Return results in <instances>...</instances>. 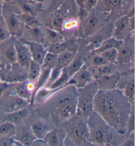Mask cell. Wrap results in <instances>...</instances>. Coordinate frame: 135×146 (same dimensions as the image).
<instances>
[{
  "label": "cell",
  "mask_w": 135,
  "mask_h": 146,
  "mask_svg": "<svg viewBox=\"0 0 135 146\" xmlns=\"http://www.w3.org/2000/svg\"><path fill=\"white\" fill-rule=\"evenodd\" d=\"M134 105H132L131 110L128 118L126 121L125 126V132L128 135L133 133L134 130Z\"/></svg>",
  "instance_id": "34"
},
{
  "label": "cell",
  "mask_w": 135,
  "mask_h": 146,
  "mask_svg": "<svg viewBox=\"0 0 135 146\" xmlns=\"http://www.w3.org/2000/svg\"><path fill=\"white\" fill-rule=\"evenodd\" d=\"M2 17L6 27L11 36L20 37L23 34L24 25L20 21L17 15L13 13L8 7H2Z\"/></svg>",
  "instance_id": "5"
},
{
  "label": "cell",
  "mask_w": 135,
  "mask_h": 146,
  "mask_svg": "<svg viewBox=\"0 0 135 146\" xmlns=\"http://www.w3.org/2000/svg\"><path fill=\"white\" fill-rule=\"evenodd\" d=\"M77 6L79 8L80 10V13H82V15H84V13H88L85 11V10L84 9V3L86 2V0H75Z\"/></svg>",
  "instance_id": "41"
},
{
  "label": "cell",
  "mask_w": 135,
  "mask_h": 146,
  "mask_svg": "<svg viewBox=\"0 0 135 146\" xmlns=\"http://www.w3.org/2000/svg\"><path fill=\"white\" fill-rule=\"evenodd\" d=\"M32 1H36V2H42L43 0H32Z\"/></svg>",
  "instance_id": "45"
},
{
  "label": "cell",
  "mask_w": 135,
  "mask_h": 146,
  "mask_svg": "<svg viewBox=\"0 0 135 146\" xmlns=\"http://www.w3.org/2000/svg\"><path fill=\"white\" fill-rule=\"evenodd\" d=\"M43 31L44 33V39H47L50 44L63 40V36L57 31L47 27H43Z\"/></svg>",
  "instance_id": "24"
},
{
  "label": "cell",
  "mask_w": 135,
  "mask_h": 146,
  "mask_svg": "<svg viewBox=\"0 0 135 146\" xmlns=\"http://www.w3.org/2000/svg\"><path fill=\"white\" fill-rule=\"evenodd\" d=\"M96 83L93 81L86 87L78 89L76 114L80 117H88L93 112V101L98 90Z\"/></svg>",
  "instance_id": "2"
},
{
  "label": "cell",
  "mask_w": 135,
  "mask_h": 146,
  "mask_svg": "<svg viewBox=\"0 0 135 146\" xmlns=\"http://www.w3.org/2000/svg\"><path fill=\"white\" fill-rule=\"evenodd\" d=\"M64 22L63 17L59 14H55L51 17L49 21V28L58 31L62 29L63 23Z\"/></svg>",
  "instance_id": "33"
},
{
  "label": "cell",
  "mask_w": 135,
  "mask_h": 146,
  "mask_svg": "<svg viewBox=\"0 0 135 146\" xmlns=\"http://www.w3.org/2000/svg\"><path fill=\"white\" fill-rule=\"evenodd\" d=\"M1 82V78H0V83Z\"/></svg>",
  "instance_id": "46"
},
{
  "label": "cell",
  "mask_w": 135,
  "mask_h": 146,
  "mask_svg": "<svg viewBox=\"0 0 135 146\" xmlns=\"http://www.w3.org/2000/svg\"><path fill=\"white\" fill-rule=\"evenodd\" d=\"M84 64L85 63L84 62V60L82 58H81L80 57H74V59L72 60V62L67 67L65 68V70L68 77L70 78H71L72 75L75 74Z\"/></svg>",
  "instance_id": "26"
},
{
  "label": "cell",
  "mask_w": 135,
  "mask_h": 146,
  "mask_svg": "<svg viewBox=\"0 0 135 146\" xmlns=\"http://www.w3.org/2000/svg\"><path fill=\"white\" fill-rule=\"evenodd\" d=\"M27 105H28L27 102L14 93L13 95L9 96V97L6 99L5 106L3 107L4 112L9 113V112L16 111L24 108Z\"/></svg>",
  "instance_id": "11"
},
{
  "label": "cell",
  "mask_w": 135,
  "mask_h": 146,
  "mask_svg": "<svg viewBox=\"0 0 135 146\" xmlns=\"http://www.w3.org/2000/svg\"><path fill=\"white\" fill-rule=\"evenodd\" d=\"M2 7H3V6H2L1 1H0V19L2 17Z\"/></svg>",
  "instance_id": "43"
},
{
  "label": "cell",
  "mask_w": 135,
  "mask_h": 146,
  "mask_svg": "<svg viewBox=\"0 0 135 146\" xmlns=\"http://www.w3.org/2000/svg\"><path fill=\"white\" fill-rule=\"evenodd\" d=\"M77 109V100L55 109L56 114L63 120H68L76 115Z\"/></svg>",
  "instance_id": "12"
},
{
  "label": "cell",
  "mask_w": 135,
  "mask_h": 146,
  "mask_svg": "<svg viewBox=\"0 0 135 146\" xmlns=\"http://www.w3.org/2000/svg\"><path fill=\"white\" fill-rule=\"evenodd\" d=\"M100 20L94 9L89 12L82 22V32L84 38L92 36L100 28Z\"/></svg>",
  "instance_id": "8"
},
{
  "label": "cell",
  "mask_w": 135,
  "mask_h": 146,
  "mask_svg": "<svg viewBox=\"0 0 135 146\" xmlns=\"http://www.w3.org/2000/svg\"><path fill=\"white\" fill-rule=\"evenodd\" d=\"M14 94L18 96L20 98H21L24 100L27 103H29L32 100V92L29 90L27 88L26 84L22 85H18V86L15 89L14 91Z\"/></svg>",
  "instance_id": "29"
},
{
  "label": "cell",
  "mask_w": 135,
  "mask_h": 146,
  "mask_svg": "<svg viewBox=\"0 0 135 146\" xmlns=\"http://www.w3.org/2000/svg\"><path fill=\"white\" fill-rule=\"evenodd\" d=\"M11 87V84L7 82L0 83V99L3 97L4 94L7 91V90Z\"/></svg>",
  "instance_id": "40"
},
{
  "label": "cell",
  "mask_w": 135,
  "mask_h": 146,
  "mask_svg": "<svg viewBox=\"0 0 135 146\" xmlns=\"http://www.w3.org/2000/svg\"><path fill=\"white\" fill-rule=\"evenodd\" d=\"M123 43V41L119 40L113 37H110V38H107V39L103 40L96 48L94 50V52L95 54H101L103 52H104L107 50L111 49V48H117L119 49Z\"/></svg>",
  "instance_id": "15"
},
{
  "label": "cell",
  "mask_w": 135,
  "mask_h": 146,
  "mask_svg": "<svg viewBox=\"0 0 135 146\" xmlns=\"http://www.w3.org/2000/svg\"><path fill=\"white\" fill-rule=\"evenodd\" d=\"M122 145L124 146H134V135L132 138H128L122 143Z\"/></svg>",
  "instance_id": "42"
},
{
  "label": "cell",
  "mask_w": 135,
  "mask_h": 146,
  "mask_svg": "<svg viewBox=\"0 0 135 146\" xmlns=\"http://www.w3.org/2000/svg\"><path fill=\"white\" fill-rule=\"evenodd\" d=\"M95 122L89 118L87 122L88 130V141L95 145H110L113 140V136L109 129L105 126L97 122V118H93Z\"/></svg>",
  "instance_id": "3"
},
{
  "label": "cell",
  "mask_w": 135,
  "mask_h": 146,
  "mask_svg": "<svg viewBox=\"0 0 135 146\" xmlns=\"http://www.w3.org/2000/svg\"><path fill=\"white\" fill-rule=\"evenodd\" d=\"M134 61V49L129 46H122L119 50V55H118L117 62L119 65L122 66H127L130 64Z\"/></svg>",
  "instance_id": "13"
},
{
  "label": "cell",
  "mask_w": 135,
  "mask_h": 146,
  "mask_svg": "<svg viewBox=\"0 0 135 146\" xmlns=\"http://www.w3.org/2000/svg\"><path fill=\"white\" fill-rule=\"evenodd\" d=\"M41 69V66L40 64L34 61V60H31L28 68V77L30 81H34L37 80L38 76H40V74Z\"/></svg>",
  "instance_id": "27"
},
{
  "label": "cell",
  "mask_w": 135,
  "mask_h": 146,
  "mask_svg": "<svg viewBox=\"0 0 135 146\" xmlns=\"http://www.w3.org/2000/svg\"><path fill=\"white\" fill-rule=\"evenodd\" d=\"M93 81L94 78L92 73L84 64L75 74L72 75L68 80L67 85H72L76 89H79L86 87Z\"/></svg>",
  "instance_id": "7"
},
{
  "label": "cell",
  "mask_w": 135,
  "mask_h": 146,
  "mask_svg": "<svg viewBox=\"0 0 135 146\" xmlns=\"http://www.w3.org/2000/svg\"><path fill=\"white\" fill-rule=\"evenodd\" d=\"M134 7H132L129 13L126 15L121 17L114 23L112 29L111 36L119 40L123 41L128 35L130 33H134L130 28V17L134 16Z\"/></svg>",
  "instance_id": "6"
},
{
  "label": "cell",
  "mask_w": 135,
  "mask_h": 146,
  "mask_svg": "<svg viewBox=\"0 0 135 146\" xmlns=\"http://www.w3.org/2000/svg\"><path fill=\"white\" fill-rule=\"evenodd\" d=\"M3 56L5 59L10 64H14L16 62V52L13 44L8 45L3 50Z\"/></svg>",
  "instance_id": "32"
},
{
  "label": "cell",
  "mask_w": 135,
  "mask_h": 146,
  "mask_svg": "<svg viewBox=\"0 0 135 146\" xmlns=\"http://www.w3.org/2000/svg\"><path fill=\"white\" fill-rule=\"evenodd\" d=\"M2 1L5 2V3H11V2L13 1V0H2Z\"/></svg>",
  "instance_id": "44"
},
{
  "label": "cell",
  "mask_w": 135,
  "mask_h": 146,
  "mask_svg": "<svg viewBox=\"0 0 135 146\" xmlns=\"http://www.w3.org/2000/svg\"><path fill=\"white\" fill-rule=\"evenodd\" d=\"M94 73H92L93 78L95 79L101 78V77L110 76V75L116 74V68L114 66V64H107L106 65L101 66L97 68H94Z\"/></svg>",
  "instance_id": "19"
},
{
  "label": "cell",
  "mask_w": 135,
  "mask_h": 146,
  "mask_svg": "<svg viewBox=\"0 0 135 146\" xmlns=\"http://www.w3.org/2000/svg\"><path fill=\"white\" fill-rule=\"evenodd\" d=\"M22 35H25L26 38H24V39L26 40L37 42L43 44L45 40L44 33L40 27H34V28H28L24 27Z\"/></svg>",
  "instance_id": "14"
},
{
  "label": "cell",
  "mask_w": 135,
  "mask_h": 146,
  "mask_svg": "<svg viewBox=\"0 0 135 146\" xmlns=\"http://www.w3.org/2000/svg\"><path fill=\"white\" fill-rule=\"evenodd\" d=\"M122 1L123 0H98L97 5H99V9L101 12L109 13L121 5Z\"/></svg>",
  "instance_id": "17"
},
{
  "label": "cell",
  "mask_w": 135,
  "mask_h": 146,
  "mask_svg": "<svg viewBox=\"0 0 135 146\" xmlns=\"http://www.w3.org/2000/svg\"><path fill=\"white\" fill-rule=\"evenodd\" d=\"M78 19H72L66 21H64L63 23V26H62V28L67 31L72 30V29H74L76 28L78 26Z\"/></svg>",
  "instance_id": "37"
},
{
  "label": "cell",
  "mask_w": 135,
  "mask_h": 146,
  "mask_svg": "<svg viewBox=\"0 0 135 146\" xmlns=\"http://www.w3.org/2000/svg\"><path fill=\"white\" fill-rule=\"evenodd\" d=\"M18 142V141H17ZM16 142L13 139V137L0 136V146H11L14 145ZM19 143V142H18Z\"/></svg>",
  "instance_id": "38"
},
{
  "label": "cell",
  "mask_w": 135,
  "mask_h": 146,
  "mask_svg": "<svg viewBox=\"0 0 135 146\" xmlns=\"http://www.w3.org/2000/svg\"><path fill=\"white\" fill-rule=\"evenodd\" d=\"M20 40L28 46L32 60L37 62L40 66L42 65L45 54L47 53V50L43 47L42 44L37 42L26 40L24 38Z\"/></svg>",
  "instance_id": "10"
},
{
  "label": "cell",
  "mask_w": 135,
  "mask_h": 146,
  "mask_svg": "<svg viewBox=\"0 0 135 146\" xmlns=\"http://www.w3.org/2000/svg\"><path fill=\"white\" fill-rule=\"evenodd\" d=\"M10 36L11 35H10L5 23L4 25L2 24L1 19H0V44L7 41L10 38Z\"/></svg>",
  "instance_id": "36"
},
{
  "label": "cell",
  "mask_w": 135,
  "mask_h": 146,
  "mask_svg": "<svg viewBox=\"0 0 135 146\" xmlns=\"http://www.w3.org/2000/svg\"><path fill=\"white\" fill-rule=\"evenodd\" d=\"M130 105H134V78L124 84L121 91Z\"/></svg>",
  "instance_id": "21"
},
{
  "label": "cell",
  "mask_w": 135,
  "mask_h": 146,
  "mask_svg": "<svg viewBox=\"0 0 135 146\" xmlns=\"http://www.w3.org/2000/svg\"><path fill=\"white\" fill-rule=\"evenodd\" d=\"M91 63H92V65L94 68H97V67L109 64L102 56L97 54H95V55L93 56L92 60H91Z\"/></svg>",
  "instance_id": "35"
},
{
  "label": "cell",
  "mask_w": 135,
  "mask_h": 146,
  "mask_svg": "<svg viewBox=\"0 0 135 146\" xmlns=\"http://www.w3.org/2000/svg\"><path fill=\"white\" fill-rule=\"evenodd\" d=\"M16 133L15 125L7 121L0 123V136L13 137Z\"/></svg>",
  "instance_id": "23"
},
{
  "label": "cell",
  "mask_w": 135,
  "mask_h": 146,
  "mask_svg": "<svg viewBox=\"0 0 135 146\" xmlns=\"http://www.w3.org/2000/svg\"><path fill=\"white\" fill-rule=\"evenodd\" d=\"M28 115V112L25 108L16 110V111L6 113L5 119L3 121H7L14 125L20 124Z\"/></svg>",
  "instance_id": "16"
},
{
  "label": "cell",
  "mask_w": 135,
  "mask_h": 146,
  "mask_svg": "<svg viewBox=\"0 0 135 146\" xmlns=\"http://www.w3.org/2000/svg\"><path fill=\"white\" fill-rule=\"evenodd\" d=\"M68 46V42L61 40L59 42H57L55 43H53L52 44H50V46L48 48L47 51L53 54L58 55V54L67 50Z\"/></svg>",
  "instance_id": "28"
},
{
  "label": "cell",
  "mask_w": 135,
  "mask_h": 146,
  "mask_svg": "<svg viewBox=\"0 0 135 146\" xmlns=\"http://www.w3.org/2000/svg\"><path fill=\"white\" fill-rule=\"evenodd\" d=\"M72 117L71 122L66 127L67 138L75 145H83L85 141L88 140V130L87 123L84 122L80 116L77 118Z\"/></svg>",
  "instance_id": "4"
},
{
  "label": "cell",
  "mask_w": 135,
  "mask_h": 146,
  "mask_svg": "<svg viewBox=\"0 0 135 146\" xmlns=\"http://www.w3.org/2000/svg\"><path fill=\"white\" fill-rule=\"evenodd\" d=\"M76 100H77V95L76 96L74 93H63L59 97L56 98L55 102H54V106H55V108H57L60 107V106L75 101Z\"/></svg>",
  "instance_id": "25"
},
{
  "label": "cell",
  "mask_w": 135,
  "mask_h": 146,
  "mask_svg": "<svg viewBox=\"0 0 135 146\" xmlns=\"http://www.w3.org/2000/svg\"><path fill=\"white\" fill-rule=\"evenodd\" d=\"M131 106L120 90L98 89L93 101V111L110 128L124 133Z\"/></svg>",
  "instance_id": "1"
},
{
  "label": "cell",
  "mask_w": 135,
  "mask_h": 146,
  "mask_svg": "<svg viewBox=\"0 0 135 146\" xmlns=\"http://www.w3.org/2000/svg\"><path fill=\"white\" fill-rule=\"evenodd\" d=\"M44 145L49 146H57L59 144V139L55 130L49 131L43 138Z\"/></svg>",
  "instance_id": "30"
},
{
  "label": "cell",
  "mask_w": 135,
  "mask_h": 146,
  "mask_svg": "<svg viewBox=\"0 0 135 146\" xmlns=\"http://www.w3.org/2000/svg\"><path fill=\"white\" fill-rule=\"evenodd\" d=\"M97 1L98 0H86L84 6L85 11L86 13H89V12L94 9V7L97 5Z\"/></svg>",
  "instance_id": "39"
},
{
  "label": "cell",
  "mask_w": 135,
  "mask_h": 146,
  "mask_svg": "<svg viewBox=\"0 0 135 146\" xmlns=\"http://www.w3.org/2000/svg\"><path fill=\"white\" fill-rule=\"evenodd\" d=\"M30 130L36 139L40 140H43L45 135L49 132L47 125L42 122H34L31 126Z\"/></svg>",
  "instance_id": "20"
},
{
  "label": "cell",
  "mask_w": 135,
  "mask_h": 146,
  "mask_svg": "<svg viewBox=\"0 0 135 146\" xmlns=\"http://www.w3.org/2000/svg\"><path fill=\"white\" fill-rule=\"evenodd\" d=\"M74 57H75L74 54L68 50H66L63 52L58 54L57 56L55 67L59 69V70H62V69L67 67L72 62Z\"/></svg>",
  "instance_id": "18"
},
{
  "label": "cell",
  "mask_w": 135,
  "mask_h": 146,
  "mask_svg": "<svg viewBox=\"0 0 135 146\" xmlns=\"http://www.w3.org/2000/svg\"><path fill=\"white\" fill-rule=\"evenodd\" d=\"M99 54H100L105 59H106L109 63L115 64L117 62L118 55H119V49L113 48L107 50Z\"/></svg>",
  "instance_id": "31"
},
{
  "label": "cell",
  "mask_w": 135,
  "mask_h": 146,
  "mask_svg": "<svg viewBox=\"0 0 135 146\" xmlns=\"http://www.w3.org/2000/svg\"><path fill=\"white\" fill-rule=\"evenodd\" d=\"M14 47L16 52V62L22 68L28 70L29 64L32 60L28 46L19 39L14 42Z\"/></svg>",
  "instance_id": "9"
},
{
  "label": "cell",
  "mask_w": 135,
  "mask_h": 146,
  "mask_svg": "<svg viewBox=\"0 0 135 146\" xmlns=\"http://www.w3.org/2000/svg\"><path fill=\"white\" fill-rule=\"evenodd\" d=\"M17 17L20 21L23 23L24 27L28 28H34V27H40L38 19L32 14L22 13L20 15H17Z\"/></svg>",
  "instance_id": "22"
}]
</instances>
